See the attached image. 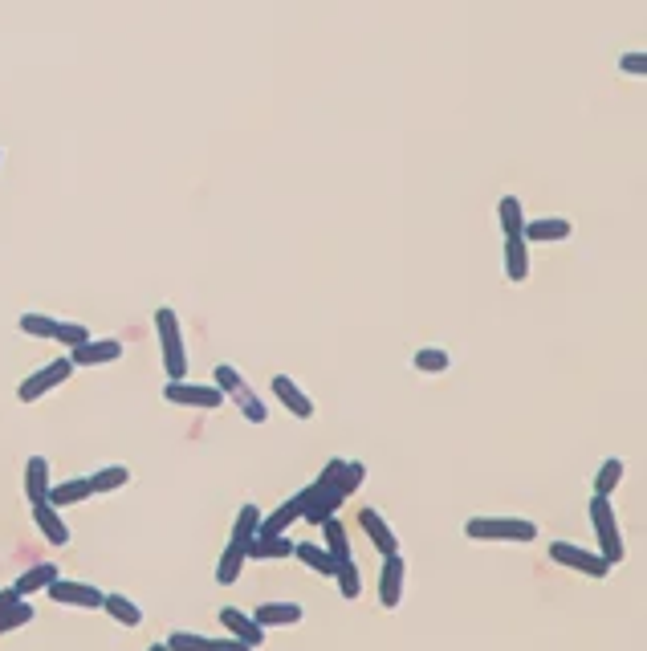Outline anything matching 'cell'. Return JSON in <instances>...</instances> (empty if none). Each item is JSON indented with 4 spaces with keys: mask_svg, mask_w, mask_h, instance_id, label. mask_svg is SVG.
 <instances>
[{
    "mask_svg": "<svg viewBox=\"0 0 647 651\" xmlns=\"http://www.w3.org/2000/svg\"><path fill=\"white\" fill-rule=\"evenodd\" d=\"M155 334H159V354H163L167 379H188V346H184L180 314H175L171 306L155 310Z\"/></svg>",
    "mask_w": 647,
    "mask_h": 651,
    "instance_id": "1",
    "label": "cell"
},
{
    "mask_svg": "<svg viewBox=\"0 0 647 651\" xmlns=\"http://www.w3.org/2000/svg\"><path fill=\"white\" fill-rule=\"evenodd\" d=\"M464 538L468 542H534L538 521H529V517H468Z\"/></svg>",
    "mask_w": 647,
    "mask_h": 651,
    "instance_id": "2",
    "label": "cell"
},
{
    "mask_svg": "<svg viewBox=\"0 0 647 651\" xmlns=\"http://www.w3.org/2000/svg\"><path fill=\"white\" fill-rule=\"evenodd\" d=\"M216 387H220L224 403L232 399V407H237L249 424H269V407H265V399L249 387V379H245L237 367H232V363H220V367H216Z\"/></svg>",
    "mask_w": 647,
    "mask_h": 651,
    "instance_id": "3",
    "label": "cell"
},
{
    "mask_svg": "<svg viewBox=\"0 0 647 651\" xmlns=\"http://www.w3.org/2000/svg\"><path fill=\"white\" fill-rule=\"evenodd\" d=\"M591 525H595L599 554L607 558V566H619L627 558V546H623V529H619L611 497H591Z\"/></svg>",
    "mask_w": 647,
    "mask_h": 651,
    "instance_id": "4",
    "label": "cell"
},
{
    "mask_svg": "<svg viewBox=\"0 0 647 651\" xmlns=\"http://www.w3.org/2000/svg\"><path fill=\"white\" fill-rule=\"evenodd\" d=\"M21 334H29V338H53V342H62L66 350H74V346H82L94 330L82 326V322L49 318V314H21Z\"/></svg>",
    "mask_w": 647,
    "mask_h": 651,
    "instance_id": "5",
    "label": "cell"
},
{
    "mask_svg": "<svg viewBox=\"0 0 647 651\" xmlns=\"http://www.w3.org/2000/svg\"><path fill=\"white\" fill-rule=\"evenodd\" d=\"M163 399L175 407H200V411H216L224 407V395L216 383H188V379H167L163 383Z\"/></svg>",
    "mask_w": 647,
    "mask_h": 651,
    "instance_id": "6",
    "label": "cell"
},
{
    "mask_svg": "<svg viewBox=\"0 0 647 651\" xmlns=\"http://www.w3.org/2000/svg\"><path fill=\"white\" fill-rule=\"evenodd\" d=\"M550 558L558 562V566H566V570H578V574H586V578H607L615 566H607V558L599 554V550H586V546H578V542H550Z\"/></svg>",
    "mask_w": 647,
    "mask_h": 651,
    "instance_id": "7",
    "label": "cell"
},
{
    "mask_svg": "<svg viewBox=\"0 0 647 651\" xmlns=\"http://www.w3.org/2000/svg\"><path fill=\"white\" fill-rule=\"evenodd\" d=\"M78 367L70 363V354H62V359H53V363H45V367H37L21 387H17V399L21 403H37L41 395H49L53 387H62L70 375H74Z\"/></svg>",
    "mask_w": 647,
    "mask_h": 651,
    "instance_id": "8",
    "label": "cell"
},
{
    "mask_svg": "<svg viewBox=\"0 0 647 651\" xmlns=\"http://www.w3.org/2000/svg\"><path fill=\"white\" fill-rule=\"evenodd\" d=\"M45 595L53 603H62V607H82V611H98L102 607V586H90V582H78V578H62V574L45 586Z\"/></svg>",
    "mask_w": 647,
    "mask_h": 651,
    "instance_id": "9",
    "label": "cell"
},
{
    "mask_svg": "<svg viewBox=\"0 0 647 651\" xmlns=\"http://www.w3.org/2000/svg\"><path fill=\"white\" fill-rule=\"evenodd\" d=\"M123 350H127V346H123L119 338H94V334H90L82 346L70 350V363H74V367H110V363L123 359Z\"/></svg>",
    "mask_w": 647,
    "mask_h": 651,
    "instance_id": "10",
    "label": "cell"
},
{
    "mask_svg": "<svg viewBox=\"0 0 647 651\" xmlns=\"http://www.w3.org/2000/svg\"><path fill=\"white\" fill-rule=\"evenodd\" d=\"M403 582H407L403 554H387L383 558V570H379V607L383 611H395L403 603Z\"/></svg>",
    "mask_w": 647,
    "mask_h": 651,
    "instance_id": "11",
    "label": "cell"
},
{
    "mask_svg": "<svg viewBox=\"0 0 647 651\" xmlns=\"http://www.w3.org/2000/svg\"><path fill=\"white\" fill-rule=\"evenodd\" d=\"M220 627H224L232 639H241L249 651H257V647L265 643V627H261L249 611H241V607H220Z\"/></svg>",
    "mask_w": 647,
    "mask_h": 651,
    "instance_id": "12",
    "label": "cell"
},
{
    "mask_svg": "<svg viewBox=\"0 0 647 651\" xmlns=\"http://www.w3.org/2000/svg\"><path fill=\"white\" fill-rule=\"evenodd\" d=\"M273 399H281V407L289 411V416H298V420H314V399L306 395V387L298 379H289V375H277L269 383Z\"/></svg>",
    "mask_w": 647,
    "mask_h": 651,
    "instance_id": "13",
    "label": "cell"
},
{
    "mask_svg": "<svg viewBox=\"0 0 647 651\" xmlns=\"http://www.w3.org/2000/svg\"><path fill=\"white\" fill-rule=\"evenodd\" d=\"M33 525L41 529V538L49 546H70V521L62 517V509L49 501H33Z\"/></svg>",
    "mask_w": 647,
    "mask_h": 651,
    "instance_id": "14",
    "label": "cell"
},
{
    "mask_svg": "<svg viewBox=\"0 0 647 651\" xmlns=\"http://www.w3.org/2000/svg\"><path fill=\"white\" fill-rule=\"evenodd\" d=\"M570 232H574V224L566 216H538V220H525L521 224L525 245H554V241H566Z\"/></svg>",
    "mask_w": 647,
    "mask_h": 651,
    "instance_id": "15",
    "label": "cell"
},
{
    "mask_svg": "<svg viewBox=\"0 0 647 651\" xmlns=\"http://www.w3.org/2000/svg\"><path fill=\"white\" fill-rule=\"evenodd\" d=\"M167 647L171 651H249L241 639H232V635L212 639V635H196V631H171Z\"/></svg>",
    "mask_w": 647,
    "mask_h": 651,
    "instance_id": "16",
    "label": "cell"
},
{
    "mask_svg": "<svg viewBox=\"0 0 647 651\" xmlns=\"http://www.w3.org/2000/svg\"><path fill=\"white\" fill-rule=\"evenodd\" d=\"M359 525H363V534L371 538V546L387 558V554H399V538H395V529L383 521V513L379 509H363L359 513Z\"/></svg>",
    "mask_w": 647,
    "mask_h": 651,
    "instance_id": "17",
    "label": "cell"
},
{
    "mask_svg": "<svg viewBox=\"0 0 647 651\" xmlns=\"http://www.w3.org/2000/svg\"><path fill=\"white\" fill-rule=\"evenodd\" d=\"M302 521V497H289V501H281L269 517H261V525H257V534H265V538H273V534H289L293 525Z\"/></svg>",
    "mask_w": 647,
    "mask_h": 651,
    "instance_id": "18",
    "label": "cell"
},
{
    "mask_svg": "<svg viewBox=\"0 0 647 651\" xmlns=\"http://www.w3.org/2000/svg\"><path fill=\"white\" fill-rule=\"evenodd\" d=\"M322 472H326V477H330L346 497L355 493V489H363V481H367V464H363V460H342V456H338V460H330Z\"/></svg>",
    "mask_w": 647,
    "mask_h": 651,
    "instance_id": "19",
    "label": "cell"
},
{
    "mask_svg": "<svg viewBox=\"0 0 647 651\" xmlns=\"http://www.w3.org/2000/svg\"><path fill=\"white\" fill-rule=\"evenodd\" d=\"M253 619L269 631V627H298L306 619V607L302 603H261L253 611Z\"/></svg>",
    "mask_w": 647,
    "mask_h": 651,
    "instance_id": "20",
    "label": "cell"
},
{
    "mask_svg": "<svg viewBox=\"0 0 647 651\" xmlns=\"http://www.w3.org/2000/svg\"><path fill=\"white\" fill-rule=\"evenodd\" d=\"M245 558H249V562H281V558H293V542H289V534H273V538L257 534V538L249 542Z\"/></svg>",
    "mask_w": 647,
    "mask_h": 651,
    "instance_id": "21",
    "label": "cell"
},
{
    "mask_svg": "<svg viewBox=\"0 0 647 651\" xmlns=\"http://www.w3.org/2000/svg\"><path fill=\"white\" fill-rule=\"evenodd\" d=\"M94 497V489H90V477H70V481H62V485H49V505H57V509H70V505H82V501H90Z\"/></svg>",
    "mask_w": 647,
    "mask_h": 651,
    "instance_id": "22",
    "label": "cell"
},
{
    "mask_svg": "<svg viewBox=\"0 0 647 651\" xmlns=\"http://www.w3.org/2000/svg\"><path fill=\"white\" fill-rule=\"evenodd\" d=\"M293 558L298 562H306L314 574H322V578H334V570H338V558L326 550V546H318V542H293Z\"/></svg>",
    "mask_w": 647,
    "mask_h": 651,
    "instance_id": "23",
    "label": "cell"
},
{
    "mask_svg": "<svg viewBox=\"0 0 647 651\" xmlns=\"http://www.w3.org/2000/svg\"><path fill=\"white\" fill-rule=\"evenodd\" d=\"M49 460L45 456H29L25 460V497H29V505L33 501H45L49 497Z\"/></svg>",
    "mask_w": 647,
    "mask_h": 651,
    "instance_id": "24",
    "label": "cell"
},
{
    "mask_svg": "<svg viewBox=\"0 0 647 651\" xmlns=\"http://www.w3.org/2000/svg\"><path fill=\"white\" fill-rule=\"evenodd\" d=\"M505 277L513 285H521L529 277V245H525V236H505Z\"/></svg>",
    "mask_w": 647,
    "mask_h": 651,
    "instance_id": "25",
    "label": "cell"
},
{
    "mask_svg": "<svg viewBox=\"0 0 647 651\" xmlns=\"http://www.w3.org/2000/svg\"><path fill=\"white\" fill-rule=\"evenodd\" d=\"M57 574H62V570H57L53 562H37V566H29V570H25V574L13 582V590H17L21 599H29V595H37V590H45V586H49Z\"/></svg>",
    "mask_w": 647,
    "mask_h": 651,
    "instance_id": "26",
    "label": "cell"
},
{
    "mask_svg": "<svg viewBox=\"0 0 647 651\" xmlns=\"http://www.w3.org/2000/svg\"><path fill=\"white\" fill-rule=\"evenodd\" d=\"M102 611L114 619V623H123V627H139L143 623V607L127 595H102Z\"/></svg>",
    "mask_w": 647,
    "mask_h": 651,
    "instance_id": "27",
    "label": "cell"
},
{
    "mask_svg": "<svg viewBox=\"0 0 647 651\" xmlns=\"http://www.w3.org/2000/svg\"><path fill=\"white\" fill-rule=\"evenodd\" d=\"M257 525H261V509H257V505H241L237 521H232L228 542H232V546H241V550H249V542L257 538Z\"/></svg>",
    "mask_w": 647,
    "mask_h": 651,
    "instance_id": "28",
    "label": "cell"
},
{
    "mask_svg": "<svg viewBox=\"0 0 647 651\" xmlns=\"http://www.w3.org/2000/svg\"><path fill=\"white\" fill-rule=\"evenodd\" d=\"M334 582H338V595H342L346 603H355V599L363 595V570H359V562H355V558L338 562V570H334Z\"/></svg>",
    "mask_w": 647,
    "mask_h": 651,
    "instance_id": "29",
    "label": "cell"
},
{
    "mask_svg": "<svg viewBox=\"0 0 647 651\" xmlns=\"http://www.w3.org/2000/svg\"><path fill=\"white\" fill-rule=\"evenodd\" d=\"M127 485H131V468L127 464H106V468H98L94 477H90L94 497L98 493H114V489H127Z\"/></svg>",
    "mask_w": 647,
    "mask_h": 651,
    "instance_id": "30",
    "label": "cell"
},
{
    "mask_svg": "<svg viewBox=\"0 0 647 651\" xmlns=\"http://www.w3.org/2000/svg\"><path fill=\"white\" fill-rule=\"evenodd\" d=\"M245 562H249V558H245V550L228 542V546H224V554H220V562H216V582H220V586H232V582L241 578Z\"/></svg>",
    "mask_w": 647,
    "mask_h": 651,
    "instance_id": "31",
    "label": "cell"
},
{
    "mask_svg": "<svg viewBox=\"0 0 647 651\" xmlns=\"http://www.w3.org/2000/svg\"><path fill=\"white\" fill-rule=\"evenodd\" d=\"M411 367H416L420 375H444V371L452 367V354H448L444 346H424V350H416Z\"/></svg>",
    "mask_w": 647,
    "mask_h": 651,
    "instance_id": "32",
    "label": "cell"
},
{
    "mask_svg": "<svg viewBox=\"0 0 647 651\" xmlns=\"http://www.w3.org/2000/svg\"><path fill=\"white\" fill-rule=\"evenodd\" d=\"M623 460L619 456H607L603 464H599V472H595V497H611L619 485H623Z\"/></svg>",
    "mask_w": 647,
    "mask_h": 651,
    "instance_id": "33",
    "label": "cell"
},
{
    "mask_svg": "<svg viewBox=\"0 0 647 651\" xmlns=\"http://www.w3.org/2000/svg\"><path fill=\"white\" fill-rule=\"evenodd\" d=\"M322 538H326V550H330V554H334L338 562H346V558H355V554H350V538H346V525L338 521V513L322 521Z\"/></svg>",
    "mask_w": 647,
    "mask_h": 651,
    "instance_id": "34",
    "label": "cell"
},
{
    "mask_svg": "<svg viewBox=\"0 0 647 651\" xmlns=\"http://www.w3.org/2000/svg\"><path fill=\"white\" fill-rule=\"evenodd\" d=\"M497 224L505 236H521V224H525V204L517 196H501L497 204Z\"/></svg>",
    "mask_w": 647,
    "mask_h": 651,
    "instance_id": "35",
    "label": "cell"
},
{
    "mask_svg": "<svg viewBox=\"0 0 647 651\" xmlns=\"http://www.w3.org/2000/svg\"><path fill=\"white\" fill-rule=\"evenodd\" d=\"M33 619H37L33 603H29V599H17V603H9L5 611H0V635H9V631H21V627H29Z\"/></svg>",
    "mask_w": 647,
    "mask_h": 651,
    "instance_id": "36",
    "label": "cell"
},
{
    "mask_svg": "<svg viewBox=\"0 0 647 651\" xmlns=\"http://www.w3.org/2000/svg\"><path fill=\"white\" fill-rule=\"evenodd\" d=\"M619 74L643 78V74H647V53H623V57H619Z\"/></svg>",
    "mask_w": 647,
    "mask_h": 651,
    "instance_id": "37",
    "label": "cell"
},
{
    "mask_svg": "<svg viewBox=\"0 0 647 651\" xmlns=\"http://www.w3.org/2000/svg\"><path fill=\"white\" fill-rule=\"evenodd\" d=\"M17 599H21V595H17V590H13V586H5V590H0V611H5L9 603H17Z\"/></svg>",
    "mask_w": 647,
    "mask_h": 651,
    "instance_id": "38",
    "label": "cell"
},
{
    "mask_svg": "<svg viewBox=\"0 0 647 651\" xmlns=\"http://www.w3.org/2000/svg\"><path fill=\"white\" fill-rule=\"evenodd\" d=\"M147 651H171V647H167V639H163V643H151Z\"/></svg>",
    "mask_w": 647,
    "mask_h": 651,
    "instance_id": "39",
    "label": "cell"
}]
</instances>
